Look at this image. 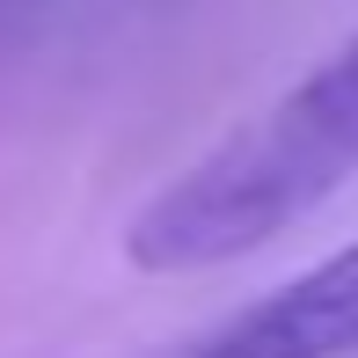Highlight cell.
<instances>
[{
  "instance_id": "cell-2",
  "label": "cell",
  "mask_w": 358,
  "mask_h": 358,
  "mask_svg": "<svg viewBox=\"0 0 358 358\" xmlns=\"http://www.w3.org/2000/svg\"><path fill=\"white\" fill-rule=\"evenodd\" d=\"M358 351V241L307 264L292 285L234 315L198 358H351Z\"/></svg>"
},
{
  "instance_id": "cell-1",
  "label": "cell",
  "mask_w": 358,
  "mask_h": 358,
  "mask_svg": "<svg viewBox=\"0 0 358 358\" xmlns=\"http://www.w3.org/2000/svg\"><path fill=\"white\" fill-rule=\"evenodd\" d=\"M358 176V37L271 110L234 124L132 220L124 256L139 271H213L264 249Z\"/></svg>"
}]
</instances>
